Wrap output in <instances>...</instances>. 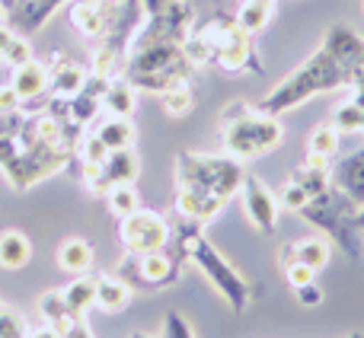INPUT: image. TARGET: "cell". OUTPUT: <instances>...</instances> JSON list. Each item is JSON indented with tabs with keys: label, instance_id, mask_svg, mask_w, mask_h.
Returning <instances> with one entry per match:
<instances>
[{
	"label": "cell",
	"instance_id": "16",
	"mask_svg": "<svg viewBox=\"0 0 364 338\" xmlns=\"http://www.w3.org/2000/svg\"><path fill=\"white\" fill-rule=\"evenodd\" d=\"M329 179H333V185L339 188L355 207H361L364 205V147L346 153L339 163H333Z\"/></svg>",
	"mask_w": 364,
	"mask_h": 338
},
{
	"label": "cell",
	"instance_id": "26",
	"mask_svg": "<svg viewBox=\"0 0 364 338\" xmlns=\"http://www.w3.org/2000/svg\"><path fill=\"white\" fill-rule=\"evenodd\" d=\"M339 144H342V134L339 128L329 121V125H316L310 131V141H307V153L310 157H323V160H333L339 153Z\"/></svg>",
	"mask_w": 364,
	"mask_h": 338
},
{
	"label": "cell",
	"instance_id": "33",
	"mask_svg": "<svg viewBox=\"0 0 364 338\" xmlns=\"http://www.w3.org/2000/svg\"><path fill=\"white\" fill-rule=\"evenodd\" d=\"M164 338H195V332H192V326L182 320V313H166Z\"/></svg>",
	"mask_w": 364,
	"mask_h": 338
},
{
	"label": "cell",
	"instance_id": "24",
	"mask_svg": "<svg viewBox=\"0 0 364 338\" xmlns=\"http://www.w3.org/2000/svg\"><path fill=\"white\" fill-rule=\"evenodd\" d=\"M134 102H138V89H134L132 83L125 80V77H115V80H109L106 96H102V109H106V112L132 119V115H134Z\"/></svg>",
	"mask_w": 364,
	"mask_h": 338
},
{
	"label": "cell",
	"instance_id": "29",
	"mask_svg": "<svg viewBox=\"0 0 364 338\" xmlns=\"http://www.w3.org/2000/svg\"><path fill=\"white\" fill-rule=\"evenodd\" d=\"M106 205H109V211L115 214V217H125V214H132V211H138L141 207V198H138V192H134V182H125V185H112L106 195Z\"/></svg>",
	"mask_w": 364,
	"mask_h": 338
},
{
	"label": "cell",
	"instance_id": "6",
	"mask_svg": "<svg viewBox=\"0 0 364 338\" xmlns=\"http://www.w3.org/2000/svg\"><path fill=\"white\" fill-rule=\"evenodd\" d=\"M220 138H224V151L227 157L240 160H256L265 157L269 151H275L282 144V121L278 115L262 112L259 106H250V102H230V106L220 112Z\"/></svg>",
	"mask_w": 364,
	"mask_h": 338
},
{
	"label": "cell",
	"instance_id": "9",
	"mask_svg": "<svg viewBox=\"0 0 364 338\" xmlns=\"http://www.w3.org/2000/svg\"><path fill=\"white\" fill-rule=\"evenodd\" d=\"M186 256L179 252V246L170 243L164 249H154V252H141V256H128L125 252V262L119 268V278H125L128 284H141L144 290H160V288H170L182 278V268H186Z\"/></svg>",
	"mask_w": 364,
	"mask_h": 338
},
{
	"label": "cell",
	"instance_id": "2",
	"mask_svg": "<svg viewBox=\"0 0 364 338\" xmlns=\"http://www.w3.org/2000/svg\"><path fill=\"white\" fill-rule=\"evenodd\" d=\"M186 58L195 67H220L227 74H262L256 36L240 26L237 13H205L195 16L186 42Z\"/></svg>",
	"mask_w": 364,
	"mask_h": 338
},
{
	"label": "cell",
	"instance_id": "17",
	"mask_svg": "<svg viewBox=\"0 0 364 338\" xmlns=\"http://www.w3.org/2000/svg\"><path fill=\"white\" fill-rule=\"evenodd\" d=\"M333 258V246L329 239L323 236H307V239H297V243H284L282 252H278V265H288V262H301L314 271H323Z\"/></svg>",
	"mask_w": 364,
	"mask_h": 338
},
{
	"label": "cell",
	"instance_id": "31",
	"mask_svg": "<svg viewBox=\"0 0 364 338\" xmlns=\"http://www.w3.org/2000/svg\"><path fill=\"white\" fill-rule=\"evenodd\" d=\"M278 205L297 214L304 205H307V192H304V188L297 185L294 179H288V182H284V188H282V195H278Z\"/></svg>",
	"mask_w": 364,
	"mask_h": 338
},
{
	"label": "cell",
	"instance_id": "38",
	"mask_svg": "<svg viewBox=\"0 0 364 338\" xmlns=\"http://www.w3.org/2000/svg\"><path fill=\"white\" fill-rule=\"evenodd\" d=\"M348 338H364V335H361V332H352V335H348Z\"/></svg>",
	"mask_w": 364,
	"mask_h": 338
},
{
	"label": "cell",
	"instance_id": "13",
	"mask_svg": "<svg viewBox=\"0 0 364 338\" xmlns=\"http://www.w3.org/2000/svg\"><path fill=\"white\" fill-rule=\"evenodd\" d=\"M13 93L19 96V109L23 112H38L48 102V64L45 61H26L19 67H13V80H10Z\"/></svg>",
	"mask_w": 364,
	"mask_h": 338
},
{
	"label": "cell",
	"instance_id": "4",
	"mask_svg": "<svg viewBox=\"0 0 364 338\" xmlns=\"http://www.w3.org/2000/svg\"><path fill=\"white\" fill-rule=\"evenodd\" d=\"M173 243L179 246V252L186 256V262H192L201 275L211 281V288L220 294V300L230 307V313H243L252 300V288L218 249L205 239V224H195L186 217H173Z\"/></svg>",
	"mask_w": 364,
	"mask_h": 338
},
{
	"label": "cell",
	"instance_id": "3",
	"mask_svg": "<svg viewBox=\"0 0 364 338\" xmlns=\"http://www.w3.org/2000/svg\"><path fill=\"white\" fill-rule=\"evenodd\" d=\"M355 64L346 61L339 51H333L326 42L307 58L297 70H291L262 102L259 109L269 115H282V112H291V109L304 106L310 102L314 96H323V93H333V89H342L352 83L355 77Z\"/></svg>",
	"mask_w": 364,
	"mask_h": 338
},
{
	"label": "cell",
	"instance_id": "20",
	"mask_svg": "<svg viewBox=\"0 0 364 338\" xmlns=\"http://www.w3.org/2000/svg\"><path fill=\"white\" fill-rule=\"evenodd\" d=\"M93 134L109 147V151H125V147L134 144V125H132V119H125V115L109 112L106 119H96Z\"/></svg>",
	"mask_w": 364,
	"mask_h": 338
},
{
	"label": "cell",
	"instance_id": "18",
	"mask_svg": "<svg viewBox=\"0 0 364 338\" xmlns=\"http://www.w3.org/2000/svg\"><path fill=\"white\" fill-rule=\"evenodd\" d=\"M90 67L70 61L64 55H55L48 64V96H74L87 83Z\"/></svg>",
	"mask_w": 364,
	"mask_h": 338
},
{
	"label": "cell",
	"instance_id": "23",
	"mask_svg": "<svg viewBox=\"0 0 364 338\" xmlns=\"http://www.w3.org/2000/svg\"><path fill=\"white\" fill-rule=\"evenodd\" d=\"M61 297L74 313L87 316L96 307V275H90V271L87 275H77L68 288H61Z\"/></svg>",
	"mask_w": 364,
	"mask_h": 338
},
{
	"label": "cell",
	"instance_id": "36",
	"mask_svg": "<svg viewBox=\"0 0 364 338\" xmlns=\"http://www.w3.org/2000/svg\"><path fill=\"white\" fill-rule=\"evenodd\" d=\"M26 338H61V335H58L55 329L45 322V326H38V329H29V332H26Z\"/></svg>",
	"mask_w": 364,
	"mask_h": 338
},
{
	"label": "cell",
	"instance_id": "19",
	"mask_svg": "<svg viewBox=\"0 0 364 338\" xmlns=\"http://www.w3.org/2000/svg\"><path fill=\"white\" fill-rule=\"evenodd\" d=\"M132 303V284L115 275H96V310L122 313Z\"/></svg>",
	"mask_w": 364,
	"mask_h": 338
},
{
	"label": "cell",
	"instance_id": "12",
	"mask_svg": "<svg viewBox=\"0 0 364 338\" xmlns=\"http://www.w3.org/2000/svg\"><path fill=\"white\" fill-rule=\"evenodd\" d=\"M138 157H134L132 147L125 151H109V157L102 160L100 166H90V169H80V182L87 192L93 195H106L112 185H125V182H134L138 179Z\"/></svg>",
	"mask_w": 364,
	"mask_h": 338
},
{
	"label": "cell",
	"instance_id": "27",
	"mask_svg": "<svg viewBox=\"0 0 364 338\" xmlns=\"http://www.w3.org/2000/svg\"><path fill=\"white\" fill-rule=\"evenodd\" d=\"M272 6H275V0H243L240 13H237L240 26H243L246 32H252V36H259L272 19Z\"/></svg>",
	"mask_w": 364,
	"mask_h": 338
},
{
	"label": "cell",
	"instance_id": "14",
	"mask_svg": "<svg viewBox=\"0 0 364 338\" xmlns=\"http://www.w3.org/2000/svg\"><path fill=\"white\" fill-rule=\"evenodd\" d=\"M243 211L250 217V224L256 227L259 233H272L278 227V195L272 188H265V182H259L256 175H246L243 179Z\"/></svg>",
	"mask_w": 364,
	"mask_h": 338
},
{
	"label": "cell",
	"instance_id": "7",
	"mask_svg": "<svg viewBox=\"0 0 364 338\" xmlns=\"http://www.w3.org/2000/svg\"><path fill=\"white\" fill-rule=\"evenodd\" d=\"M195 70L198 67L186 58L182 45H151V48H138L128 55L122 77H125L134 89H144V93L160 96L170 87L192 83Z\"/></svg>",
	"mask_w": 364,
	"mask_h": 338
},
{
	"label": "cell",
	"instance_id": "11",
	"mask_svg": "<svg viewBox=\"0 0 364 338\" xmlns=\"http://www.w3.org/2000/svg\"><path fill=\"white\" fill-rule=\"evenodd\" d=\"M173 236V227L166 217H160L157 211H147V207H138V211L119 217V239L125 246L128 256H141V252H154L164 249Z\"/></svg>",
	"mask_w": 364,
	"mask_h": 338
},
{
	"label": "cell",
	"instance_id": "15",
	"mask_svg": "<svg viewBox=\"0 0 364 338\" xmlns=\"http://www.w3.org/2000/svg\"><path fill=\"white\" fill-rule=\"evenodd\" d=\"M38 313L45 316V322L61 338H93V332H90V326H87V316L74 313V310L64 303L61 290H45V294L38 297Z\"/></svg>",
	"mask_w": 364,
	"mask_h": 338
},
{
	"label": "cell",
	"instance_id": "22",
	"mask_svg": "<svg viewBox=\"0 0 364 338\" xmlns=\"http://www.w3.org/2000/svg\"><path fill=\"white\" fill-rule=\"evenodd\" d=\"M32 258V243L26 233L19 230H4L0 233V268H26V262Z\"/></svg>",
	"mask_w": 364,
	"mask_h": 338
},
{
	"label": "cell",
	"instance_id": "1",
	"mask_svg": "<svg viewBox=\"0 0 364 338\" xmlns=\"http://www.w3.org/2000/svg\"><path fill=\"white\" fill-rule=\"evenodd\" d=\"M246 179V163L227 153H192L182 151L176 157V195L173 214L195 224H208L224 211V205L240 195Z\"/></svg>",
	"mask_w": 364,
	"mask_h": 338
},
{
	"label": "cell",
	"instance_id": "25",
	"mask_svg": "<svg viewBox=\"0 0 364 338\" xmlns=\"http://www.w3.org/2000/svg\"><path fill=\"white\" fill-rule=\"evenodd\" d=\"M32 45L26 36H19L16 29H10V26L0 19V61L13 64V67H19V64L32 61Z\"/></svg>",
	"mask_w": 364,
	"mask_h": 338
},
{
	"label": "cell",
	"instance_id": "5",
	"mask_svg": "<svg viewBox=\"0 0 364 338\" xmlns=\"http://www.w3.org/2000/svg\"><path fill=\"white\" fill-rule=\"evenodd\" d=\"M64 166H70V153L45 147L42 141L32 134L26 115L16 131L0 138V173L6 175V182H10L16 192H29L36 182L51 179V175H58Z\"/></svg>",
	"mask_w": 364,
	"mask_h": 338
},
{
	"label": "cell",
	"instance_id": "32",
	"mask_svg": "<svg viewBox=\"0 0 364 338\" xmlns=\"http://www.w3.org/2000/svg\"><path fill=\"white\" fill-rule=\"evenodd\" d=\"M282 271H284V281H288L291 290L304 288V284H310V281H316V271L307 268V265H301V262H288Z\"/></svg>",
	"mask_w": 364,
	"mask_h": 338
},
{
	"label": "cell",
	"instance_id": "21",
	"mask_svg": "<svg viewBox=\"0 0 364 338\" xmlns=\"http://www.w3.org/2000/svg\"><path fill=\"white\" fill-rule=\"evenodd\" d=\"M55 258H58V268L70 271V275H87L93 268V246L80 236H68L61 239Z\"/></svg>",
	"mask_w": 364,
	"mask_h": 338
},
{
	"label": "cell",
	"instance_id": "8",
	"mask_svg": "<svg viewBox=\"0 0 364 338\" xmlns=\"http://www.w3.org/2000/svg\"><path fill=\"white\" fill-rule=\"evenodd\" d=\"M297 214H301L307 224L320 227L329 239H336V246H339L348 258H361V230H358V224H355L358 207H355L336 185H329L326 192L307 198V205H304Z\"/></svg>",
	"mask_w": 364,
	"mask_h": 338
},
{
	"label": "cell",
	"instance_id": "34",
	"mask_svg": "<svg viewBox=\"0 0 364 338\" xmlns=\"http://www.w3.org/2000/svg\"><path fill=\"white\" fill-rule=\"evenodd\" d=\"M294 297H297V303H301V307H320V303H323V290H320V284H316V281L304 284V288H294Z\"/></svg>",
	"mask_w": 364,
	"mask_h": 338
},
{
	"label": "cell",
	"instance_id": "10",
	"mask_svg": "<svg viewBox=\"0 0 364 338\" xmlns=\"http://www.w3.org/2000/svg\"><path fill=\"white\" fill-rule=\"evenodd\" d=\"M195 6L186 4V0H173L170 6H164L160 13H147L141 29L134 32L132 51L138 48H151V45H182L195 23ZM128 51V55H132Z\"/></svg>",
	"mask_w": 364,
	"mask_h": 338
},
{
	"label": "cell",
	"instance_id": "37",
	"mask_svg": "<svg viewBox=\"0 0 364 338\" xmlns=\"http://www.w3.org/2000/svg\"><path fill=\"white\" fill-rule=\"evenodd\" d=\"M173 0H144V13H160L164 6H170Z\"/></svg>",
	"mask_w": 364,
	"mask_h": 338
},
{
	"label": "cell",
	"instance_id": "35",
	"mask_svg": "<svg viewBox=\"0 0 364 338\" xmlns=\"http://www.w3.org/2000/svg\"><path fill=\"white\" fill-rule=\"evenodd\" d=\"M348 89H352V102H355V106L364 109V64H361L358 70H355V77H352V83H348Z\"/></svg>",
	"mask_w": 364,
	"mask_h": 338
},
{
	"label": "cell",
	"instance_id": "30",
	"mask_svg": "<svg viewBox=\"0 0 364 338\" xmlns=\"http://www.w3.org/2000/svg\"><path fill=\"white\" fill-rule=\"evenodd\" d=\"M26 332H29V329H26L23 316L0 303V338H26Z\"/></svg>",
	"mask_w": 364,
	"mask_h": 338
},
{
	"label": "cell",
	"instance_id": "28",
	"mask_svg": "<svg viewBox=\"0 0 364 338\" xmlns=\"http://www.w3.org/2000/svg\"><path fill=\"white\" fill-rule=\"evenodd\" d=\"M160 106H164L166 115L173 119H182L195 109V93H192V83H179V87H170L160 93Z\"/></svg>",
	"mask_w": 364,
	"mask_h": 338
}]
</instances>
